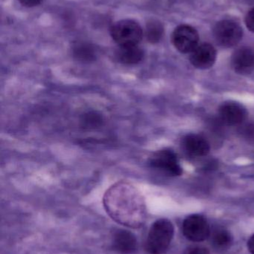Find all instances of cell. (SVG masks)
<instances>
[{
    "instance_id": "obj_1",
    "label": "cell",
    "mask_w": 254,
    "mask_h": 254,
    "mask_svg": "<svg viewBox=\"0 0 254 254\" xmlns=\"http://www.w3.org/2000/svg\"><path fill=\"white\" fill-rule=\"evenodd\" d=\"M104 206L110 217L120 225L138 228L144 224V207L140 195L131 188H113L106 195Z\"/></svg>"
},
{
    "instance_id": "obj_2",
    "label": "cell",
    "mask_w": 254,
    "mask_h": 254,
    "mask_svg": "<svg viewBox=\"0 0 254 254\" xmlns=\"http://www.w3.org/2000/svg\"><path fill=\"white\" fill-rule=\"evenodd\" d=\"M174 226L169 220L161 219L149 230L145 249L149 254H165L174 237Z\"/></svg>"
},
{
    "instance_id": "obj_3",
    "label": "cell",
    "mask_w": 254,
    "mask_h": 254,
    "mask_svg": "<svg viewBox=\"0 0 254 254\" xmlns=\"http://www.w3.org/2000/svg\"><path fill=\"white\" fill-rule=\"evenodd\" d=\"M110 35L119 46H137L143 39V31L136 21L122 19L112 25Z\"/></svg>"
},
{
    "instance_id": "obj_4",
    "label": "cell",
    "mask_w": 254,
    "mask_h": 254,
    "mask_svg": "<svg viewBox=\"0 0 254 254\" xmlns=\"http://www.w3.org/2000/svg\"><path fill=\"white\" fill-rule=\"evenodd\" d=\"M243 36V28L234 21H220L213 28V37L216 43L223 48L237 46L241 41Z\"/></svg>"
},
{
    "instance_id": "obj_5",
    "label": "cell",
    "mask_w": 254,
    "mask_h": 254,
    "mask_svg": "<svg viewBox=\"0 0 254 254\" xmlns=\"http://www.w3.org/2000/svg\"><path fill=\"white\" fill-rule=\"evenodd\" d=\"M171 42L177 50L181 53H192L198 46L199 34L193 27L183 24L174 30Z\"/></svg>"
},
{
    "instance_id": "obj_6",
    "label": "cell",
    "mask_w": 254,
    "mask_h": 254,
    "mask_svg": "<svg viewBox=\"0 0 254 254\" xmlns=\"http://www.w3.org/2000/svg\"><path fill=\"white\" fill-rule=\"evenodd\" d=\"M183 233L187 240L200 243L210 237V225L204 216L199 214L190 215L183 221Z\"/></svg>"
},
{
    "instance_id": "obj_7",
    "label": "cell",
    "mask_w": 254,
    "mask_h": 254,
    "mask_svg": "<svg viewBox=\"0 0 254 254\" xmlns=\"http://www.w3.org/2000/svg\"><path fill=\"white\" fill-rule=\"evenodd\" d=\"M150 164L152 167L165 172L169 176H178L183 173L177 155L169 149L157 152L151 158Z\"/></svg>"
},
{
    "instance_id": "obj_8",
    "label": "cell",
    "mask_w": 254,
    "mask_h": 254,
    "mask_svg": "<svg viewBox=\"0 0 254 254\" xmlns=\"http://www.w3.org/2000/svg\"><path fill=\"white\" fill-rule=\"evenodd\" d=\"M247 117V110L239 103L225 102L219 108V119L223 125L239 126L244 123Z\"/></svg>"
},
{
    "instance_id": "obj_9",
    "label": "cell",
    "mask_w": 254,
    "mask_h": 254,
    "mask_svg": "<svg viewBox=\"0 0 254 254\" xmlns=\"http://www.w3.org/2000/svg\"><path fill=\"white\" fill-rule=\"evenodd\" d=\"M216 49L210 43L198 45L193 52L190 53L191 64L200 69H207L214 65L216 61Z\"/></svg>"
},
{
    "instance_id": "obj_10",
    "label": "cell",
    "mask_w": 254,
    "mask_h": 254,
    "mask_svg": "<svg viewBox=\"0 0 254 254\" xmlns=\"http://www.w3.org/2000/svg\"><path fill=\"white\" fill-rule=\"evenodd\" d=\"M113 250L120 254H134L137 252V240L131 231L118 229L112 237Z\"/></svg>"
},
{
    "instance_id": "obj_11",
    "label": "cell",
    "mask_w": 254,
    "mask_h": 254,
    "mask_svg": "<svg viewBox=\"0 0 254 254\" xmlns=\"http://www.w3.org/2000/svg\"><path fill=\"white\" fill-rule=\"evenodd\" d=\"M231 65L236 72L249 74L254 71V51L249 47H241L233 54Z\"/></svg>"
},
{
    "instance_id": "obj_12",
    "label": "cell",
    "mask_w": 254,
    "mask_h": 254,
    "mask_svg": "<svg viewBox=\"0 0 254 254\" xmlns=\"http://www.w3.org/2000/svg\"><path fill=\"white\" fill-rule=\"evenodd\" d=\"M182 146L185 152L195 157H203L210 152V146L208 140L197 134H189L185 136L182 141Z\"/></svg>"
},
{
    "instance_id": "obj_13",
    "label": "cell",
    "mask_w": 254,
    "mask_h": 254,
    "mask_svg": "<svg viewBox=\"0 0 254 254\" xmlns=\"http://www.w3.org/2000/svg\"><path fill=\"white\" fill-rule=\"evenodd\" d=\"M116 57L121 64L133 65L140 63L144 57L141 48L137 46H119L116 52Z\"/></svg>"
},
{
    "instance_id": "obj_14",
    "label": "cell",
    "mask_w": 254,
    "mask_h": 254,
    "mask_svg": "<svg viewBox=\"0 0 254 254\" xmlns=\"http://www.w3.org/2000/svg\"><path fill=\"white\" fill-rule=\"evenodd\" d=\"M213 247L219 252H225L231 249L234 243L232 234L223 228H217L210 235Z\"/></svg>"
},
{
    "instance_id": "obj_15",
    "label": "cell",
    "mask_w": 254,
    "mask_h": 254,
    "mask_svg": "<svg viewBox=\"0 0 254 254\" xmlns=\"http://www.w3.org/2000/svg\"><path fill=\"white\" fill-rule=\"evenodd\" d=\"M164 34L163 24L157 19H151L146 27V37L151 43H157L161 41Z\"/></svg>"
},
{
    "instance_id": "obj_16",
    "label": "cell",
    "mask_w": 254,
    "mask_h": 254,
    "mask_svg": "<svg viewBox=\"0 0 254 254\" xmlns=\"http://www.w3.org/2000/svg\"><path fill=\"white\" fill-rule=\"evenodd\" d=\"M73 54L77 59L82 61H90L95 58V50L87 43H79L73 48Z\"/></svg>"
},
{
    "instance_id": "obj_17",
    "label": "cell",
    "mask_w": 254,
    "mask_h": 254,
    "mask_svg": "<svg viewBox=\"0 0 254 254\" xmlns=\"http://www.w3.org/2000/svg\"><path fill=\"white\" fill-rule=\"evenodd\" d=\"M240 133L244 138L248 140H254V124H248L242 127Z\"/></svg>"
},
{
    "instance_id": "obj_18",
    "label": "cell",
    "mask_w": 254,
    "mask_h": 254,
    "mask_svg": "<svg viewBox=\"0 0 254 254\" xmlns=\"http://www.w3.org/2000/svg\"><path fill=\"white\" fill-rule=\"evenodd\" d=\"M183 254H210V252L204 246H192L185 250Z\"/></svg>"
},
{
    "instance_id": "obj_19",
    "label": "cell",
    "mask_w": 254,
    "mask_h": 254,
    "mask_svg": "<svg viewBox=\"0 0 254 254\" xmlns=\"http://www.w3.org/2000/svg\"><path fill=\"white\" fill-rule=\"evenodd\" d=\"M246 25L249 31L254 33V7L251 9L246 15Z\"/></svg>"
},
{
    "instance_id": "obj_20",
    "label": "cell",
    "mask_w": 254,
    "mask_h": 254,
    "mask_svg": "<svg viewBox=\"0 0 254 254\" xmlns=\"http://www.w3.org/2000/svg\"><path fill=\"white\" fill-rule=\"evenodd\" d=\"M18 1L25 7H32L39 5L43 0H18Z\"/></svg>"
},
{
    "instance_id": "obj_21",
    "label": "cell",
    "mask_w": 254,
    "mask_h": 254,
    "mask_svg": "<svg viewBox=\"0 0 254 254\" xmlns=\"http://www.w3.org/2000/svg\"><path fill=\"white\" fill-rule=\"evenodd\" d=\"M99 119L95 116V115H88L86 116V119H85V123H86V125H96V123H98L99 122Z\"/></svg>"
},
{
    "instance_id": "obj_22",
    "label": "cell",
    "mask_w": 254,
    "mask_h": 254,
    "mask_svg": "<svg viewBox=\"0 0 254 254\" xmlns=\"http://www.w3.org/2000/svg\"><path fill=\"white\" fill-rule=\"evenodd\" d=\"M248 249L252 254H254V234L248 242Z\"/></svg>"
}]
</instances>
